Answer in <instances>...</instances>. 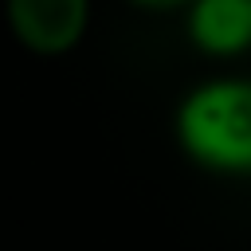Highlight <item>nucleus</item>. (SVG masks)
Returning a JSON list of instances; mask_svg holds the SVG:
<instances>
[{
    "label": "nucleus",
    "instance_id": "obj_1",
    "mask_svg": "<svg viewBox=\"0 0 251 251\" xmlns=\"http://www.w3.org/2000/svg\"><path fill=\"white\" fill-rule=\"evenodd\" d=\"M180 153L216 176H251V78L212 75L173 110Z\"/></svg>",
    "mask_w": 251,
    "mask_h": 251
},
{
    "label": "nucleus",
    "instance_id": "obj_2",
    "mask_svg": "<svg viewBox=\"0 0 251 251\" xmlns=\"http://www.w3.org/2000/svg\"><path fill=\"white\" fill-rule=\"evenodd\" d=\"M0 12L8 35L24 51L59 59L86 39L94 0H0Z\"/></svg>",
    "mask_w": 251,
    "mask_h": 251
},
{
    "label": "nucleus",
    "instance_id": "obj_3",
    "mask_svg": "<svg viewBox=\"0 0 251 251\" xmlns=\"http://www.w3.org/2000/svg\"><path fill=\"white\" fill-rule=\"evenodd\" d=\"M184 39L204 59L251 55V0H192L184 12Z\"/></svg>",
    "mask_w": 251,
    "mask_h": 251
},
{
    "label": "nucleus",
    "instance_id": "obj_4",
    "mask_svg": "<svg viewBox=\"0 0 251 251\" xmlns=\"http://www.w3.org/2000/svg\"><path fill=\"white\" fill-rule=\"evenodd\" d=\"M129 8H137V12H153V16H169V12H188V4L192 0H126Z\"/></svg>",
    "mask_w": 251,
    "mask_h": 251
}]
</instances>
